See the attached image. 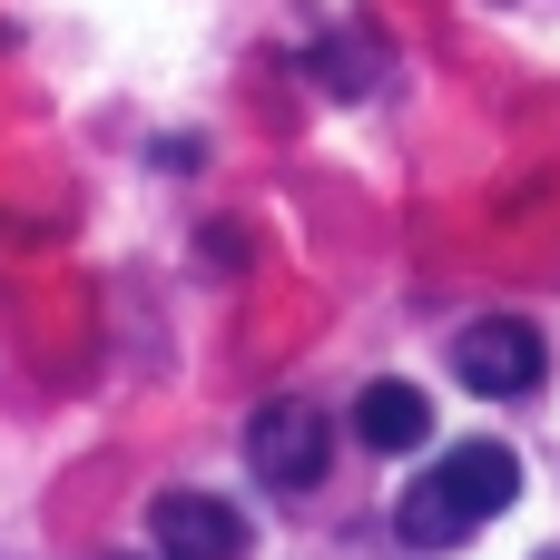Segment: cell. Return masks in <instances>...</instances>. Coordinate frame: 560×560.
Segmentation results:
<instances>
[{
  "mask_svg": "<svg viewBox=\"0 0 560 560\" xmlns=\"http://www.w3.org/2000/svg\"><path fill=\"white\" fill-rule=\"evenodd\" d=\"M325 453H335V433H325V413H315L305 394H276V404L246 423V463H256L266 492H315V482H325Z\"/></svg>",
  "mask_w": 560,
  "mask_h": 560,
  "instance_id": "obj_1",
  "label": "cell"
},
{
  "mask_svg": "<svg viewBox=\"0 0 560 560\" xmlns=\"http://www.w3.org/2000/svg\"><path fill=\"white\" fill-rule=\"evenodd\" d=\"M148 541H158V560H246L256 551L246 512L217 502V492H167V502L148 512Z\"/></svg>",
  "mask_w": 560,
  "mask_h": 560,
  "instance_id": "obj_3",
  "label": "cell"
},
{
  "mask_svg": "<svg viewBox=\"0 0 560 560\" xmlns=\"http://www.w3.org/2000/svg\"><path fill=\"white\" fill-rule=\"evenodd\" d=\"M354 433H364V453H423L433 443V404H423V384H364V404H354Z\"/></svg>",
  "mask_w": 560,
  "mask_h": 560,
  "instance_id": "obj_5",
  "label": "cell"
},
{
  "mask_svg": "<svg viewBox=\"0 0 560 560\" xmlns=\"http://www.w3.org/2000/svg\"><path fill=\"white\" fill-rule=\"evenodd\" d=\"M394 532H404L413 551H453V541H463L472 522H463V502H453V492H443V482L423 472V482H413V492L394 502Z\"/></svg>",
  "mask_w": 560,
  "mask_h": 560,
  "instance_id": "obj_6",
  "label": "cell"
},
{
  "mask_svg": "<svg viewBox=\"0 0 560 560\" xmlns=\"http://www.w3.org/2000/svg\"><path fill=\"white\" fill-rule=\"evenodd\" d=\"M433 482L463 502V522H492V512H512V502H522V463H512L502 443H463L453 463H433Z\"/></svg>",
  "mask_w": 560,
  "mask_h": 560,
  "instance_id": "obj_4",
  "label": "cell"
},
{
  "mask_svg": "<svg viewBox=\"0 0 560 560\" xmlns=\"http://www.w3.org/2000/svg\"><path fill=\"white\" fill-rule=\"evenodd\" d=\"M453 374H463L472 394H492V404L532 394V384H541V325H522V315L463 325V335H453Z\"/></svg>",
  "mask_w": 560,
  "mask_h": 560,
  "instance_id": "obj_2",
  "label": "cell"
}]
</instances>
